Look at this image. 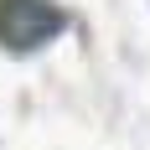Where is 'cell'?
<instances>
[{
  "mask_svg": "<svg viewBox=\"0 0 150 150\" xmlns=\"http://www.w3.org/2000/svg\"><path fill=\"white\" fill-rule=\"evenodd\" d=\"M67 26L57 0H0V47L5 52H36Z\"/></svg>",
  "mask_w": 150,
  "mask_h": 150,
  "instance_id": "obj_1",
  "label": "cell"
}]
</instances>
